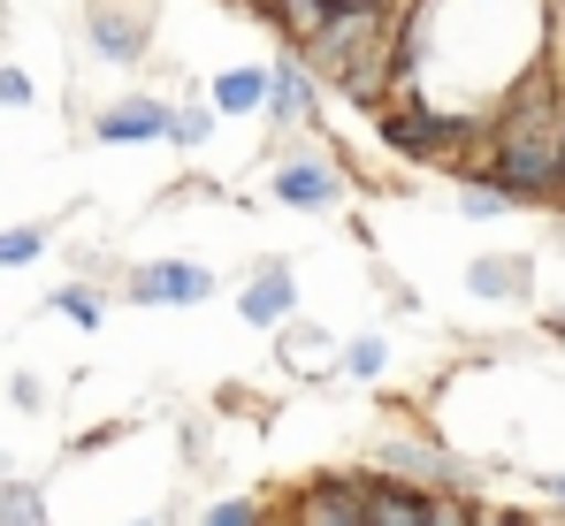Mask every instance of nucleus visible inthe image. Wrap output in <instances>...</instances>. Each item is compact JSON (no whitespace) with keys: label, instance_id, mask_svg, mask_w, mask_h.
<instances>
[{"label":"nucleus","instance_id":"1","mask_svg":"<svg viewBox=\"0 0 565 526\" xmlns=\"http://www.w3.org/2000/svg\"><path fill=\"white\" fill-rule=\"evenodd\" d=\"M382 130V146L390 153H405V161H467L473 146L489 138V130H473V122H451V115H436V107H390L375 122Z\"/></svg>","mask_w":565,"mask_h":526},{"label":"nucleus","instance_id":"2","mask_svg":"<svg viewBox=\"0 0 565 526\" xmlns=\"http://www.w3.org/2000/svg\"><path fill=\"white\" fill-rule=\"evenodd\" d=\"M290 526H367V465L313 473V481L290 496Z\"/></svg>","mask_w":565,"mask_h":526},{"label":"nucleus","instance_id":"3","mask_svg":"<svg viewBox=\"0 0 565 526\" xmlns=\"http://www.w3.org/2000/svg\"><path fill=\"white\" fill-rule=\"evenodd\" d=\"M130 305H199L214 298V267H191V260H153V267H130Z\"/></svg>","mask_w":565,"mask_h":526},{"label":"nucleus","instance_id":"4","mask_svg":"<svg viewBox=\"0 0 565 526\" xmlns=\"http://www.w3.org/2000/svg\"><path fill=\"white\" fill-rule=\"evenodd\" d=\"M276 198H282V206H298V214H321V206L344 198V169H337L329 153H298V161H282V169H276Z\"/></svg>","mask_w":565,"mask_h":526},{"label":"nucleus","instance_id":"5","mask_svg":"<svg viewBox=\"0 0 565 526\" xmlns=\"http://www.w3.org/2000/svg\"><path fill=\"white\" fill-rule=\"evenodd\" d=\"M237 313L253 321V329H282L290 313H298V275L282 260H268V267H253V282L237 290Z\"/></svg>","mask_w":565,"mask_h":526},{"label":"nucleus","instance_id":"6","mask_svg":"<svg viewBox=\"0 0 565 526\" xmlns=\"http://www.w3.org/2000/svg\"><path fill=\"white\" fill-rule=\"evenodd\" d=\"M169 122H177V107H161V99H115V107H99V146H138V138H169Z\"/></svg>","mask_w":565,"mask_h":526},{"label":"nucleus","instance_id":"7","mask_svg":"<svg viewBox=\"0 0 565 526\" xmlns=\"http://www.w3.org/2000/svg\"><path fill=\"white\" fill-rule=\"evenodd\" d=\"M367 526H428V489L390 481V473L367 465Z\"/></svg>","mask_w":565,"mask_h":526},{"label":"nucleus","instance_id":"8","mask_svg":"<svg viewBox=\"0 0 565 526\" xmlns=\"http://www.w3.org/2000/svg\"><path fill=\"white\" fill-rule=\"evenodd\" d=\"M146 39H153V31H146L138 8H99V15H93V46L107 54V62H138Z\"/></svg>","mask_w":565,"mask_h":526},{"label":"nucleus","instance_id":"9","mask_svg":"<svg viewBox=\"0 0 565 526\" xmlns=\"http://www.w3.org/2000/svg\"><path fill=\"white\" fill-rule=\"evenodd\" d=\"M467 290H473V298H504V305H520V298L535 290V275H527L520 253H504V260H473L467 267Z\"/></svg>","mask_w":565,"mask_h":526},{"label":"nucleus","instance_id":"10","mask_svg":"<svg viewBox=\"0 0 565 526\" xmlns=\"http://www.w3.org/2000/svg\"><path fill=\"white\" fill-rule=\"evenodd\" d=\"M214 107H222V115L276 107V69H230V77H214Z\"/></svg>","mask_w":565,"mask_h":526},{"label":"nucleus","instance_id":"11","mask_svg":"<svg viewBox=\"0 0 565 526\" xmlns=\"http://www.w3.org/2000/svg\"><path fill=\"white\" fill-rule=\"evenodd\" d=\"M282 366L290 374H329L337 366V344L321 329H282Z\"/></svg>","mask_w":565,"mask_h":526},{"label":"nucleus","instance_id":"12","mask_svg":"<svg viewBox=\"0 0 565 526\" xmlns=\"http://www.w3.org/2000/svg\"><path fill=\"white\" fill-rule=\"evenodd\" d=\"M306 107H313V69L290 54V62H276V115H282V122H298Z\"/></svg>","mask_w":565,"mask_h":526},{"label":"nucleus","instance_id":"13","mask_svg":"<svg viewBox=\"0 0 565 526\" xmlns=\"http://www.w3.org/2000/svg\"><path fill=\"white\" fill-rule=\"evenodd\" d=\"M329 15H337V0H276V23L290 39H306V46L329 31Z\"/></svg>","mask_w":565,"mask_h":526},{"label":"nucleus","instance_id":"14","mask_svg":"<svg viewBox=\"0 0 565 526\" xmlns=\"http://www.w3.org/2000/svg\"><path fill=\"white\" fill-rule=\"evenodd\" d=\"M520 198L504 191V183H489V175H467V191H459V214L467 222H497V214H512Z\"/></svg>","mask_w":565,"mask_h":526},{"label":"nucleus","instance_id":"15","mask_svg":"<svg viewBox=\"0 0 565 526\" xmlns=\"http://www.w3.org/2000/svg\"><path fill=\"white\" fill-rule=\"evenodd\" d=\"M0 526H46V496L31 481H0Z\"/></svg>","mask_w":565,"mask_h":526},{"label":"nucleus","instance_id":"16","mask_svg":"<svg viewBox=\"0 0 565 526\" xmlns=\"http://www.w3.org/2000/svg\"><path fill=\"white\" fill-rule=\"evenodd\" d=\"M46 305H54L62 321H77V329H99V313H107V305H99V290H85V282H62Z\"/></svg>","mask_w":565,"mask_h":526},{"label":"nucleus","instance_id":"17","mask_svg":"<svg viewBox=\"0 0 565 526\" xmlns=\"http://www.w3.org/2000/svg\"><path fill=\"white\" fill-rule=\"evenodd\" d=\"M206 130H214V107L184 99V107H177V122H169V146H206Z\"/></svg>","mask_w":565,"mask_h":526},{"label":"nucleus","instance_id":"18","mask_svg":"<svg viewBox=\"0 0 565 526\" xmlns=\"http://www.w3.org/2000/svg\"><path fill=\"white\" fill-rule=\"evenodd\" d=\"M199 526H268V504L260 496H230V504H214Z\"/></svg>","mask_w":565,"mask_h":526},{"label":"nucleus","instance_id":"19","mask_svg":"<svg viewBox=\"0 0 565 526\" xmlns=\"http://www.w3.org/2000/svg\"><path fill=\"white\" fill-rule=\"evenodd\" d=\"M428 526H489L473 496H428Z\"/></svg>","mask_w":565,"mask_h":526},{"label":"nucleus","instance_id":"20","mask_svg":"<svg viewBox=\"0 0 565 526\" xmlns=\"http://www.w3.org/2000/svg\"><path fill=\"white\" fill-rule=\"evenodd\" d=\"M46 253V229H0V267H23Z\"/></svg>","mask_w":565,"mask_h":526},{"label":"nucleus","instance_id":"21","mask_svg":"<svg viewBox=\"0 0 565 526\" xmlns=\"http://www.w3.org/2000/svg\"><path fill=\"white\" fill-rule=\"evenodd\" d=\"M382 358H390V351H382V336H360V344L344 351V366H352L360 382H375V374H382Z\"/></svg>","mask_w":565,"mask_h":526},{"label":"nucleus","instance_id":"22","mask_svg":"<svg viewBox=\"0 0 565 526\" xmlns=\"http://www.w3.org/2000/svg\"><path fill=\"white\" fill-rule=\"evenodd\" d=\"M8 397H15V412H39V405H46V389H39V374H15V382H8Z\"/></svg>","mask_w":565,"mask_h":526},{"label":"nucleus","instance_id":"23","mask_svg":"<svg viewBox=\"0 0 565 526\" xmlns=\"http://www.w3.org/2000/svg\"><path fill=\"white\" fill-rule=\"evenodd\" d=\"M0 107H31V77L23 69H0Z\"/></svg>","mask_w":565,"mask_h":526},{"label":"nucleus","instance_id":"24","mask_svg":"<svg viewBox=\"0 0 565 526\" xmlns=\"http://www.w3.org/2000/svg\"><path fill=\"white\" fill-rule=\"evenodd\" d=\"M543 496H551V504L565 512V473H551V481H543Z\"/></svg>","mask_w":565,"mask_h":526},{"label":"nucleus","instance_id":"25","mask_svg":"<svg viewBox=\"0 0 565 526\" xmlns=\"http://www.w3.org/2000/svg\"><path fill=\"white\" fill-rule=\"evenodd\" d=\"M245 8H260V15H276V0H245Z\"/></svg>","mask_w":565,"mask_h":526},{"label":"nucleus","instance_id":"26","mask_svg":"<svg viewBox=\"0 0 565 526\" xmlns=\"http://www.w3.org/2000/svg\"><path fill=\"white\" fill-rule=\"evenodd\" d=\"M558 245H565V229H558Z\"/></svg>","mask_w":565,"mask_h":526},{"label":"nucleus","instance_id":"27","mask_svg":"<svg viewBox=\"0 0 565 526\" xmlns=\"http://www.w3.org/2000/svg\"><path fill=\"white\" fill-rule=\"evenodd\" d=\"M558 130H565V115H558Z\"/></svg>","mask_w":565,"mask_h":526},{"label":"nucleus","instance_id":"28","mask_svg":"<svg viewBox=\"0 0 565 526\" xmlns=\"http://www.w3.org/2000/svg\"><path fill=\"white\" fill-rule=\"evenodd\" d=\"M146 526H153V519H146Z\"/></svg>","mask_w":565,"mask_h":526}]
</instances>
